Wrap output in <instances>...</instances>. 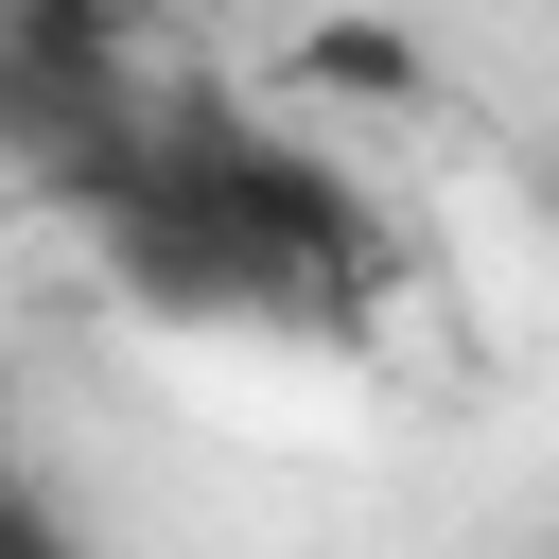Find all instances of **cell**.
<instances>
[{
	"label": "cell",
	"mask_w": 559,
	"mask_h": 559,
	"mask_svg": "<svg viewBox=\"0 0 559 559\" xmlns=\"http://www.w3.org/2000/svg\"><path fill=\"white\" fill-rule=\"evenodd\" d=\"M52 192L87 210L105 280H122L140 314H175V332H245V349H280V332H367L384 280H402V245H384V210L349 192V157H314L297 122L192 105V87H122V105L52 157Z\"/></svg>",
	"instance_id": "cell-1"
},
{
	"label": "cell",
	"mask_w": 559,
	"mask_h": 559,
	"mask_svg": "<svg viewBox=\"0 0 559 559\" xmlns=\"http://www.w3.org/2000/svg\"><path fill=\"white\" fill-rule=\"evenodd\" d=\"M157 17L175 0H0V52H35V70H140Z\"/></svg>",
	"instance_id": "cell-2"
},
{
	"label": "cell",
	"mask_w": 559,
	"mask_h": 559,
	"mask_svg": "<svg viewBox=\"0 0 559 559\" xmlns=\"http://www.w3.org/2000/svg\"><path fill=\"white\" fill-rule=\"evenodd\" d=\"M0 559H70V524L35 507V472H17V454H0Z\"/></svg>",
	"instance_id": "cell-3"
}]
</instances>
